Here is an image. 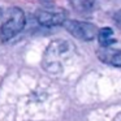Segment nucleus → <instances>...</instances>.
<instances>
[{
  "instance_id": "obj_1",
  "label": "nucleus",
  "mask_w": 121,
  "mask_h": 121,
  "mask_svg": "<svg viewBox=\"0 0 121 121\" xmlns=\"http://www.w3.org/2000/svg\"><path fill=\"white\" fill-rule=\"evenodd\" d=\"M73 47L66 40H55L46 50L43 66L50 73H60L64 69V63L72 56Z\"/></svg>"
},
{
  "instance_id": "obj_9",
  "label": "nucleus",
  "mask_w": 121,
  "mask_h": 121,
  "mask_svg": "<svg viewBox=\"0 0 121 121\" xmlns=\"http://www.w3.org/2000/svg\"><path fill=\"white\" fill-rule=\"evenodd\" d=\"M113 121H121V112H120V113H117V115H116V117L113 118Z\"/></svg>"
},
{
  "instance_id": "obj_3",
  "label": "nucleus",
  "mask_w": 121,
  "mask_h": 121,
  "mask_svg": "<svg viewBox=\"0 0 121 121\" xmlns=\"http://www.w3.org/2000/svg\"><path fill=\"white\" fill-rule=\"evenodd\" d=\"M64 27L69 34H72L77 39L90 42L98 35V29L95 25L90 22H82V21H73V20H65Z\"/></svg>"
},
{
  "instance_id": "obj_10",
  "label": "nucleus",
  "mask_w": 121,
  "mask_h": 121,
  "mask_svg": "<svg viewBox=\"0 0 121 121\" xmlns=\"http://www.w3.org/2000/svg\"><path fill=\"white\" fill-rule=\"evenodd\" d=\"M0 16H1V12H0Z\"/></svg>"
},
{
  "instance_id": "obj_4",
  "label": "nucleus",
  "mask_w": 121,
  "mask_h": 121,
  "mask_svg": "<svg viewBox=\"0 0 121 121\" xmlns=\"http://www.w3.org/2000/svg\"><path fill=\"white\" fill-rule=\"evenodd\" d=\"M37 20L43 26H56L63 25L66 20V13L64 11L51 12V11H39L37 13Z\"/></svg>"
},
{
  "instance_id": "obj_6",
  "label": "nucleus",
  "mask_w": 121,
  "mask_h": 121,
  "mask_svg": "<svg viewBox=\"0 0 121 121\" xmlns=\"http://www.w3.org/2000/svg\"><path fill=\"white\" fill-rule=\"evenodd\" d=\"M98 39H99L100 44L103 47H108L109 44H112L115 42L113 39V31L109 27H105V29H100L98 30Z\"/></svg>"
},
{
  "instance_id": "obj_5",
  "label": "nucleus",
  "mask_w": 121,
  "mask_h": 121,
  "mask_svg": "<svg viewBox=\"0 0 121 121\" xmlns=\"http://www.w3.org/2000/svg\"><path fill=\"white\" fill-rule=\"evenodd\" d=\"M98 57L100 61L113 66H121V50H113L109 47H102L98 50Z\"/></svg>"
},
{
  "instance_id": "obj_7",
  "label": "nucleus",
  "mask_w": 121,
  "mask_h": 121,
  "mask_svg": "<svg viewBox=\"0 0 121 121\" xmlns=\"http://www.w3.org/2000/svg\"><path fill=\"white\" fill-rule=\"evenodd\" d=\"M70 4L76 11L78 12H87L92 8L94 0H70Z\"/></svg>"
},
{
  "instance_id": "obj_2",
  "label": "nucleus",
  "mask_w": 121,
  "mask_h": 121,
  "mask_svg": "<svg viewBox=\"0 0 121 121\" xmlns=\"http://www.w3.org/2000/svg\"><path fill=\"white\" fill-rule=\"evenodd\" d=\"M25 26V14L21 9L13 8L9 12L7 20L3 22L0 27V40L7 42L16 37Z\"/></svg>"
},
{
  "instance_id": "obj_8",
  "label": "nucleus",
  "mask_w": 121,
  "mask_h": 121,
  "mask_svg": "<svg viewBox=\"0 0 121 121\" xmlns=\"http://www.w3.org/2000/svg\"><path fill=\"white\" fill-rule=\"evenodd\" d=\"M115 18H116V22H117V25H118V26L121 27V11H120V12H117V13H116Z\"/></svg>"
}]
</instances>
